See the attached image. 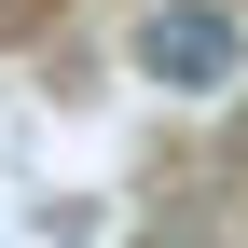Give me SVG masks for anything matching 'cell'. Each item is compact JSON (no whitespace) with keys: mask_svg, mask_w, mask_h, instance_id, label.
<instances>
[{"mask_svg":"<svg viewBox=\"0 0 248 248\" xmlns=\"http://www.w3.org/2000/svg\"><path fill=\"white\" fill-rule=\"evenodd\" d=\"M234 55H248L234 0H152L138 14V83H166V97H221Z\"/></svg>","mask_w":248,"mask_h":248,"instance_id":"1","label":"cell"}]
</instances>
